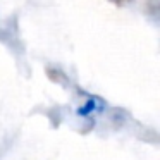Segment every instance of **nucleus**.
<instances>
[{"label":"nucleus","instance_id":"1","mask_svg":"<svg viewBox=\"0 0 160 160\" xmlns=\"http://www.w3.org/2000/svg\"><path fill=\"white\" fill-rule=\"evenodd\" d=\"M108 2H110V4H114V5H119V7H121V5H126V4H129V2H132V0H108Z\"/></svg>","mask_w":160,"mask_h":160}]
</instances>
